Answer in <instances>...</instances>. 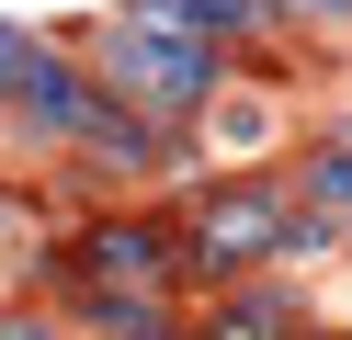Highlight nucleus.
I'll list each match as a JSON object with an SVG mask.
<instances>
[{
	"label": "nucleus",
	"mask_w": 352,
	"mask_h": 340,
	"mask_svg": "<svg viewBox=\"0 0 352 340\" xmlns=\"http://www.w3.org/2000/svg\"><path fill=\"white\" fill-rule=\"evenodd\" d=\"M80 57L102 68V91H114V102L160 113V125H205V102L239 80V57H228V45L182 34V23H160V12H125V0L91 23V45H80Z\"/></svg>",
	"instance_id": "f257e3e1"
},
{
	"label": "nucleus",
	"mask_w": 352,
	"mask_h": 340,
	"mask_svg": "<svg viewBox=\"0 0 352 340\" xmlns=\"http://www.w3.org/2000/svg\"><path fill=\"white\" fill-rule=\"evenodd\" d=\"M284 216H296V181H216V193H193V216H182V272L239 284V272L284 261Z\"/></svg>",
	"instance_id": "f03ea898"
},
{
	"label": "nucleus",
	"mask_w": 352,
	"mask_h": 340,
	"mask_svg": "<svg viewBox=\"0 0 352 340\" xmlns=\"http://www.w3.org/2000/svg\"><path fill=\"white\" fill-rule=\"evenodd\" d=\"M170 261H182V238H170L160 216H102V227H80V238H57V261H46V295H80V284L170 295Z\"/></svg>",
	"instance_id": "7ed1b4c3"
},
{
	"label": "nucleus",
	"mask_w": 352,
	"mask_h": 340,
	"mask_svg": "<svg viewBox=\"0 0 352 340\" xmlns=\"http://www.w3.org/2000/svg\"><path fill=\"white\" fill-rule=\"evenodd\" d=\"M102 102H114V91H102V68L91 57H57V45H34V68L23 80H12V102H0V125L23 136V148H91V125H102Z\"/></svg>",
	"instance_id": "20e7f679"
},
{
	"label": "nucleus",
	"mask_w": 352,
	"mask_h": 340,
	"mask_svg": "<svg viewBox=\"0 0 352 340\" xmlns=\"http://www.w3.org/2000/svg\"><path fill=\"white\" fill-rule=\"evenodd\" d=\"M205 340H296V306H284L273 284H250V295H216Z\"/></svg>",
	"instance_id": "39448f33"
},
{
	"label": "nucleus",
	"mask_w": 352,
	"mask_h": 340,
	"mask_svg": "<svg viewBox=\"0 0 352 340\" xmlns=\"http://www.w3.org/2000/svg\"><path fill=\"white\" fill-rule=\"evenodd\" d=\"M296 193L318 204V216H341V227H352V136H318V148L296 159Z\"/></svg>",
	"instance_id": "423d86ee"
},
{
	"label": "nucleus",
	"mask_w": 352,
	"mask_h": 340,
	"mask_svg": "<svg viewBox=\"0 0 352 340\" xmlns=\"http://www.w3.org/2000/svg\"><path fill=\"white\" fill-rule=\"evenodd\" d=\"M284 12H296V23H329V34H341V23H352V0H284Z\"/></svg>",
	"instance_id": "0eeeda50"
},
{
	"label": "nucleus",
	"mask_w": 352,
	"mask_h": 340,
	"mask_svg": "<svg viewBox=\"0 0 352 340\" xmlns=\"http://www.w3.org/2000/svg\"><path fill=\"white\" fill-rule=\"evenodd\" d=\"M12 227H23V216H12V193H0V238H12Z\"/></svg>",
	"instance_id": "6e6552de"
}]
</instances>
